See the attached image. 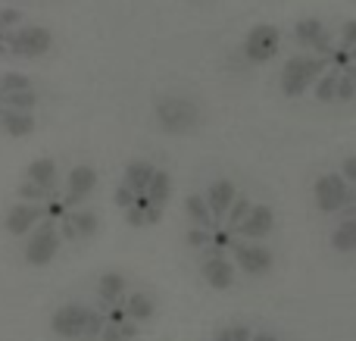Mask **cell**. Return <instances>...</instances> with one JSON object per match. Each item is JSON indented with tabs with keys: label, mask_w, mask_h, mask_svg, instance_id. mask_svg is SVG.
Returning a JSON list of instances; mask_svg holds the SVG:
<instances>
[{
	"label": "cell",
	"mask_w": 356,
	"mask_h": 341,
	"mask_svg": "<svg viewBox=\"0 0 356 341\" xmlns=\"http://www.w3.org/2000/svg\"><path fill=\"white\" fill-rule=\"evenodd\" d=\"M54 50V31L22 10L0 3V60H41Z\"/></svg>",
	"instance_id": "cell-1"
},
{
	"label": "cell",
	"mask_w": 356,
	"mask_h": 341,
	"mask_svg": "<svg viewBox=\"0 0 356 341\" xmlns=\"http://www.w3.org/2000/svg\"><path fill=\"white\" fill-rule=\"evenodd\" d=\"M38 88L22 72H0V132L25 138L35 132Z\"/></svg>",
	"instance_id": "cell-2"
},
{
	"label": "cell",
	"mask_w": 356,
	"mask_h": 341,
	"mask_svg": "<svg viewBox=\"0 0 356 341\" xmlns=\"http://www.w3.org/2000/svg\"><path fill=\"white\" fill-rule=\"evenodd\" d=\"M325 69H328V60H322V56H316V54H307V50H297L282 66V79H278L282 94L284 97H300V94L313 91L316 81L325 75Z\"/></svg>",
	"instance_id": "cell-3"
},
{
	"label": "cell",
	"mask_w": 356,
	"mask_h": 341,
	"mask_svg": "<svg viewBox=\"0 0 356 341\" xmlns=\"http://www.w3.org/2000/svg\"><path fill=\"white\" fill-rule=\"evenodd\" d=\"M313 198L322 213H344V216L356 213V188L341 173L319 175L313 188Z\"/></svg>",
	"instance_id": "cell-4"
},
{
	"label": "cell",
	"mask_w": 356,
	"mask_h": 341,
	"mask_svg": "<svg viewBox=\"0 0 356 341\" xmlns=\"http://www.w3.org/2000/svg\"><path fill=\"white\" fill-rule=\"evenodd\" d=\"M294 44L297 50H307V54H316L322 60H332L334 50V29L319 16H303L294 22Z\"/></svg>",
	"instance_id": "cell-5"
},
{
	"label": "cell",
	"mask_w": 356,
	"mask_h": 341,
	"mask_svg": "<svg viewBox=\"0 0 356 341\" xmlns=\"http://www.w3.org/2000/svg\"><path fill=\"white\" fill-rule=\"evenodd\" d=\"M241 50H244V56L253 66L272 63L278 56V50H282V29L272 22H257L253 29H247L244 41H241Z\"/></svg>",
	"instance_id": "cell-6"
},
{
	"label": "cell",
	"mask_w": 356,
	"mask_h": 341,
	"mask_svg": "<svg viewBox=\"0 0 356 341\" xmlns=\"http://www.w3.org/2000/svg\"><path fill=\"white\" fill-rule=\"evenodd\" d=\"M60 229H56V219H41V223L35 225V229L25 235V263H31V267H47L50 260L56 257V251H60Z\"/></svg>",
	"instance_id": "cell-7"
},
{
	"label": "cell",
	"mask_w": 356,
	"mask_h": 341,
	"mask_svg": "<svg viewBox=\"0 0 356 341\" xmlns=\"http://www.w3.org/2000/svg\"><path fill=\"white\" fill-rule=\"evenodd\" d=\"M156 119L166 132L172 135H184V132H194L200 122V110H197L194 100L188 97H160L156 100Z\"/></svg>",
	"instance_id": "cell-8"
},
{
	"label": "cell",
	"mask_w": 356,
	"mask_h": 341,
	"mask_svg": "<svg viewBox=\"0 0 356 341\" xmlns=\"http://www.w3.org/2000/svg\"><path fill=\"white\" fill-rule=\"evenodd\" d=\"M232 254L238 260V267L247 276H266L272 269V251L259 241H244V238H234L232 241Z\"/></svg>",
	"instance_id": "cell-9"
},
{
	"label": "cell",
	"mask_w": 356,
	"mask_h": 341,
	"mask_svg": "<svg viewBox=\"0 0 356 341\" xmlns=\"http://www.w3.org/2000/svg\"><path fill=\"white\" fill-rule=\"evenodd\" d=\"M97 188V169L94 166H72L69 169V179H66V188H63V200H66L69 210H75L79 204H85L88 198L94 194Z\"/></svg>",
	"instance_id": "cell-10"
},
{
	"label": "cell",
	"mask_w": 356,
	"mask_h": 341,
	"mask_svg": "<svg viewBox=\"0 0 356 341\" xmlns=\"http://www.w3.org/2000/svg\"><path fill=\"white\" fill-rule=\"evenodd\" d=\"M41 219H47V210H44L41 204H25V200H16V204L6 210L3 225H6V232H10V235L25 238L38 223H41Z\"/></svg>",
	"instance_id": "cell-11"
},
{
	"label": "cell",
	"mask_w": 356,
	"mask_h": 341,
	"mask_svg": "<svg viewBox=\"0 0 356 341\" xmlns=\"http://www.w3.org/2000/svg\"><path fill=\"white\" fill-rule=\"evenodd\" d=\"M328 66L332 69L356 66V19H344V22L334 29V50H332Z\"/></svg>",
	"instance_id": "cell-12"
},
{
	"label": "cell",
	"mask_w": 356,
	"mask_h": 341,
	"mask_svg": "<svg viewBox=\"0 0 356 341\" xmlns=\"http://www.w3.org/2000/svg\"><path fill=\"white\" fill-rule=\"evenodd\" d=\"M54 332L60 338H85V326H88V307L81 304H63L60 310L50 319Z\"/></svg>",
	"instance_id": "cell-13"
},
{
	"label": "cell",
	"mask_w": 356,
	"mask_h": 341,
	"mask_svg": "<svg viewBox=\"0 0 356 341\" xmlns=\"http://www.w3.org/2000/svg\"><path fill=\"white\" fill-rule=\"evenodd\" d=\"M272 225H275V213H272V207L253 204L250 213L244 216V223L234 229V235L244 238V241H259V238H266L272 232Z\"/></svg>",
	"instance_id": "cell-14"
},
{
	"label": "cell",
	"mask_w": 356,
	"mask_h": 341,
	"mask_svg": "<svg viewBox=\"0 0 356 341\" xmlns=\"http://www.w3.org/2000/svg\"><path fill=\"white\" fill-rule=\"evenodd\" d=\"M207 204H209V210H213V219H216V225H222V219H225V213H228V207L234 204V198H238V188H234V182H228V179H216L213 185L207 188Z\"/></svg>",
	"instance_id": "cell-15"
},
{
	"label": "cell",
	"mask_w": 356,
	"mask_h": 341,
	"mask_svg": "<svg viewBox=\"0 0 356 341\" xmlns=\"http://www.w3.org/2000/svg\"><path fill=\"white\" fill-rule=\"evenodd\" d=\"M200 273H203V279H207L213 288H219V292L222 288H232V282H234V269H232V263H228L225 254H209L207 260H203Z\"/></svg>",
	"instance_id": "cell-16"
},
{
	"label": "cell",
	"mask_w": 356,
	"mask_h": 341,
	"mask_svg": "<svg viewBox=\"0 0 356 341\" xmlns=\"http://www.w3.org/2000/svg\"><path fill=\"white\" fill-rule=\"evenodd\" d=\"M22 179L35 182V185H41V188H56V185H60V175H56V160H50V157H38V160H31L29 166H25Z\"/></svg>",
	"instance_id": "cell-17"
},
{
	"label": "cell",
	"mask_w": 356,
	"mask_h": 341,
	"mask_svg": "<svg viewBox=\"0 0 356 341\" xmlns=\"http://www.w3.org/2000/svg\"><path fill=\"white\" fill-rule=\"evenodd\" d=\"M184 213H188L191 225H197V229H216V219H213V210H209L207 198L203 194H188V200H184Z\"/></svg>",
	"instance_id": "cell-18"
},
{
	"label": "cell",
	"mask_w": 356,
	"mask_h": 341,
	"mask_svg": "<svg viewBox=\"0 0 356 341\" xmlns=\"http://www.w3.org/2000/svg\"><path fill=\"white\" fill-rule=\"evenodd\" d=\"M16 198L25 200V204H41V207H47L54 198H60V191H56V188H41V185H35V182L22 179V182H19V188H16Z\"/></svg>",
	"instance_id": "cell-19"
},
{
	"label": "cell",
	"mask_w": 356,
	"mask_h": 341,
	"mask_svg": "<svg viewBox=\"0 0 356 341\" xmlns=\"http://www.w3.org/2000/svg\"><path fill=\"white\" fill-rule=\"evenodd\" d=\"M332 244H334V251H341V254L356 251V216L341 219L338 229H334V235H332Z\"/></svg>",
	"instance_id": "cell-20"
},
{
	"label": "cell",
	"mask_w": 356,
	"mask_h": 341,
	"mask_svg": "<svg viewBox=\"0 0 356 341\" xmlns=\"http://www.w3.org/2000/svg\"><path fill=\"white\" fill-rule=\"evenodd\" d=\"M125 317L135 319V323L150 319V317H154V298H150V294H144V292L129 294V298H125Z\"/></svg>",
	"instance_id": "cell-21"
},
{
	"label": "cell",
	"mask_w": 356,
	"mask_h": 341,
	"mask_svg": "<svg viewBox=\"0 0 356 341\" xmlns=\"http://www.w3.org/2000/svg\"><path fill=\"white\" fill-rule=\"evenodd\" d=\"M97 294H100V301H106V304H113V301H122L125 298V276L104 273V279L97 282Z\"/></svg>",
	"instance_id": "cell-22"
},
{
	"label": "cell",
	"mask_w": 356,
	"mask_h": 341,
	"mask_svg": "<svg viewBox=\"0 0 356 341\" xmlns=\"http://www.w3.org/2000/svg\"><path fill=\"white\" fill-rule=\"evenodd\" d=\"M69 223H72V229H75V238H91L94 232H97V225H100V219H97V213L94 210H69Z\"/></svg>",
	"instance_id": "cell-23"
},
{
	"label": "cell",
	"mask_w": 356,
	"mask_h": 341,
	"mask_svg": "<svg viewBox=\"0 0 356 341\" xmlns=\"http://www.w3.org/2000/svg\"><path fill=\"white\" fill-rule=\"evenodd\" d=\"M250 207H253V200L247 198V194H238V198H234V204L228 207L225 219H222V229L234 232L241 223H244V216H247V213H250ZM234 238H238V235H234Z\"/></svg>",
	"instance_id": "cell-24"
},
{
	"label": "cell",
	"mask_w": 356,
	"mask_h": 341,
	"mask_svg": "<svg viewBox=\"0 0 356 341\" xmlns=\"http://www.w3.org/2000/svg\"><path fill=\"white\" fill-rule=\"evenodd\" d=\"M138 335L135 323H129V319H119V323H110L106 319L104 332H100V341H131Z\"/></svg>",
	"instance_id": "cell-25"
},
{
	"label": "cell",
	"mask_w": 356,
	"mask_h": 341,
	"mask_svg": "<svg viewBox=\"0 0 356 341\" xmlns=\"http://www.w3.org/2000/svg\"><path fill=\"white\" fill-rule=\"evenodd\" d=\"M253 332L247 326H225V329L216 332V341H250Z\"/></svg>",
	"instance_id": "cell-26"
},
{
	"label": "cell",
	"mask_w": 356,
	"mask_h": 341,
	"mask_svg": "<svg viewBox=\"0 0 356 341\" xmlns=\"http://www.w3.org/2000/svg\"><path fill=\"white\" fill-rule=\"evenodd\" d=\"M209 241H213V232L191 225V232H188V244H191V248H209Z\"/></svg>",
	"instance_id": "cell-27"
},
{
	"label": "cell",
	"mask_w": 356,
	"mask_h": 341,
	"mask_svg": "<svg viewBox=\"0 0 356 341\" xmlns=\"http://www.w3.org/2000/svg\"><path fill=\"white\" fill-rule=\"evenodd\" d=\"M106 319L100 317V313L88 310V326H85V338H100V332H104Z\"/></svg>",
	"instance_id": "cell-28"
},
{
	"label": "cell",
	"mask_w": 356,
	"mask_h": 341,
	"mask_svg": "<svg viewBox=\"0 0 356 341\" xmlns=\"http://www.w3.org/2000/svg\"><path fill=\"white\" fill-rule=\"evenodd\" d=\"M341 175H344V179L356 188V154H353V157H347V160H344V166H341Z\"/></svg>",
	"instance_id": "cell-29"
},
{
	"label": "cell",
	"mask_w": 356,
	"mask_h": 341,
	"mask_svg": "<svg viewBox=\"0 0 356 341\" xmlns=\"http://www.w3.org/2000/svg\"><path fill=\"white\" fill-rule=\"evenodd\" d=\"M250 341H278L275 335H266V332H259V335H253Z\"/></svg>",
	"instance_id": "cell-30"
},
{
	"label": "cell",
	"mask_w": 356,
	"mask_h": 341,
	"mask_svg": "<svg viewBox=\"0 0 356 341\" xmlns=\"http://www.w3.org/2000/svg\"><path fill=\"white\" fill-rule=\"evenodd\" d=\"M0 3H10L13 6V3H19V0H0Z\"/></svg>",
	"instance_id": "cell-31"
},
{
	"label": "cell",
	"mask_w": 356,
	"mask_h": 341,
	"mask_svg": "<svg viewBox=\"0 0 356 341\" xmlns=\"http://www.w3.org/2000/svg\"><path fill=\"white\" fill-rule=\"evenodd\" d=\"M350 72H353V81H356V66H350Z\"/></svg>",
	"instance_id": "cell-32"
}]
</instances>
